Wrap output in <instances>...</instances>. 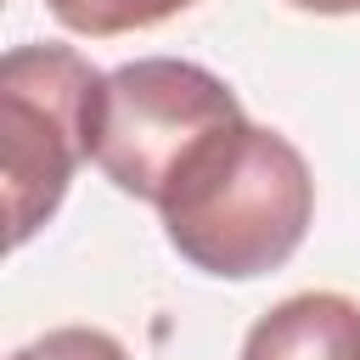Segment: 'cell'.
I'll return each mask as SVG.
<instances>
[{"instance_id": "6da1fadb", "label": "cell", "mask_w": 360, "mask_h": 360, "mask_svg": "<svg viewBox=\"0 0 360 360\" xmlns=\"http://www.w3.org/2000/svg\"><path fill=\"white\" fill-rule=\"evenodd\" d=\"M158 214L169 248L191 270L253 281L298 253L315 214V180L287 135L236 118L180 169Z\"/></svg>"}, {"instance_id": "7a4b0ae2", "label": "cell", "mask_w": 360, "mask_h": 360, "mask_svg": "<svg viewBox=\"0 0 360 360\" xmlns=\"http://www.w3.org/2000/svg\"><path fill=\"white\" fill-rule=\"evenodd\" d=\"M242 112L236 90L202 62L141 56L101 73L90 101V163L141 202H163L180 169Z\"/></svg>"}, {"instance_id": "3957f363", "label": "cell", "mask_w": 360, "mask_h": 360, "mask_svg": "<svg viewBox=\"0 0 360 360\" xmlns=\"http://www.w3.org/2000/svg\"><path fill=\"white\" fill-rule=\"evenodd\" d=\"M101 73L73 45H11L0 62V146H6V242L22 248L68 197L90 158V101Z\"/></svg>"}, {"instance_id": "277c9868", "label": "cell", "mask_w": 360, "mask_h": 360, "mask_svg": "<svg viewBox=\"0 0 360 360\" xmlns=\"http://www.w3.org/2000/svg\"><path fill=\"white\" fill-rule=\"evenodd\" d=\"M242 360H360V304L349 292H292L253 321Z\"/></svg>"}, {"instance_id": "5b68a950", "label": "cell", "mask_w": 360, "mask_h": 360, "mask_svg": "<svg viewBox=\"0 0 360 360\" xmlns=\"http://www.w3.org/2000/svg\"><path fill=\"white\" fill-rule=\"evenodd\" d=\"M197 0H45V11L90 39H112V34H135V28H158L174 11H186Z\"/></svg>"}, {"instance_id": "8992f818", "label": "cell", "mask_w": 360, "mask_h": 360, "mask_svg": "<svg viewBox=\"0 0 360 360\" xmlns=\"http://www.w3.org/2000/svg\"><path fill=\"white\" fill-rule=\"evenodd\" d=\"M11 360H129V349L112 332H96V326H56V332L22 343Z\"/></svg>"}, {"instance_id": "52a82bcc", "label": "cell", "mask_w": 360, "mask_h": 360, "mask_svg": "<svg viewBox=\"0 0 360 360\" xmlns=\"http://www.w3.org/2000/svg\"><path fill=\"white\" fill-rule=\"evenodd\" d=\"M287 6L315 11V17H349V11H360V0H287Z\"/></svg>"}]
</instances>
